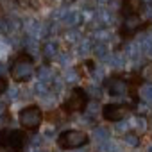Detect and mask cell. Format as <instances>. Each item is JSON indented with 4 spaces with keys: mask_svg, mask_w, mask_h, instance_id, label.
<instances>
[{
    "mask_svg": "<svg viewBox=\"0 0 152 152\" xmlns=\"http://www.w3.org/2000/svg\"><path fill=\"white\" fill-rule=\"evenodd\" d=\"M88 141H90V136L84 131H75V129L63 131L57 136V147L61 150H77L88 145Z\"/></svg>",
    "mask_w": 152,
    "mask_h": 152,
    "instance_id": "obj_3",
    "label": "cell"
},
{
    "mask_svg": "<svg viewBox=\"0 0 152 152\" xmlns=\"http://www.w3.org/2000/svg\"><path fill=\"white\" fill-rule=\"evenodd\" d=\"M75 152H81V150H75Z\"/></svg>",
    "mask_w": 152,
    "mask_h": 152,
    "instance_id": "obj_27",
    "label": "cell"
},
{
    "mask_svg": "<svg viewBox=\"0 0 152 152\" xmlns=\"http://www.w3.org/2000/svg\"><path fill=\"white\" fill-rule=\"evenodd\" d=\"M127 86H129V83H127L125 79L118 77V75H113L111 79L106 81V88H107L109 95H113V97H122V95H125Z\"/></svg>",
    "mask_w": 152,
    "mask_h": 152,
    "instance_id": "obj_7",
    "label": "cell"
},
{
    "mask_svg": "<svg viewBox=\"0 0 152 152\" xmlns=\"http://www.w3.org/2000/svg\"><path fill=\"white\" fill-rule=\"evenodd\" d=\"M79 34L75 32V31H70V32H66V41H70V43H73L75 41V38H77Z\"/></svg>",
    "mask_w": 152,
    "mask_h": 152,
    "instance_id": "obj_21",
    "label": "cell"
},
{
    "mask_svg": "<svg viewBox=\"0 0 152 152\" xmlns=\"http://www.w3.org/2000/svg\"><path fill=\"white\" fill-rule=\"evenodd\" d=\"M124 141H125V145H129V147H138V145H140V136H138V132L129 131V132L124 134Z\"/></svg>",
    "mask_w": 152,
    "mask_h": 152,
    "instance_id": "obj_12",
    "label": "cell"
},
{
    "mask_svg": "<svg viewBox=\"0 0 152 152\" xmlns=\"http://www.w3.org/2000/svg\"><path fill=\"white\" fill-rule=\"evenodd\" d=\"M95 138H97V141H100V143L109 141V132H107V129L97 127V129H95Z\"/></svg>",
    "mask_w": 152,
    "mask_h": 152,
    "instance_id": "obj_14",
    "label": "cell"
},
{
    "mask_svg": "<svg viewBox=\"0 0 152 152\" xmlns=\"http://www.w3.org/2000/svg\"><path fill=\"white\" fill-rule=\"evenodd\" d=\"M41 54H43L45 57H48V59H52V57L59 56V47H57V43H56L54 39L45 41V43L41 45Z\"/></svg>",
    "mask_w": 152,
    "mask_h": 152,
    "instance_id": "obj_9",
    "label": "cell"
},
{
    "mask_svg": "<svg viewBox=\"0 0 152 152\" xmlns=\"http://www.w3.org/2000/svg\"><path fill=\"white\" fill-rule=\"evenodd\" d=\"M0 152H9V150H6V148H0Z\"/></svg>",
    "mask_w": 152,
    "mask_h": 152,
    "instance_id": "obj_26",
    "label": "cell"
},
{
    "mask_svg": "<svg viewBox=\"0 0 152 152\" xmlns=\"http://www.w3.org/2000/svg\"><path fill=\"white\" fill-rule=\"evenodd\" d=\"M34 152H47V150H43V148H39V150H34Z\"/></svg>",
    "mask_w": 152,
    "mask_h": 152,
    "instance_id": "obj_25",
    "label": "cell"
},
{
    "mask_svg": "<svg viewBox=\"0 0 152 152\" xmlns=\"http://www.w3.org/2000/svg\"><path fill=\"white\" fill-rule=\"evenodd\" d=\"M4 91H7V81L0 75V95H2Z\"/></svg>",
    "mask_w": 152,
    "mask_h": 152,
    "instance_id": "obj_20",
    "label": "cell"
},
{
    "mask_svg": "<svg viewBox=\"0 0 152 152\" xmlns=\"http://www.w3.org/2000/svg\"><path fill=\"white\" fill-rule=\"evenodd\" d=\"M38 79L41 83H45V84H50V81H54V73H52V70L48 66H41L38 70Z\"/></svg>",
    "mask_w": 152,
    "mask_h": 152,
    "instance_id": "obj_10",
    "label": "cell"
},
{
    "mask_svg": "<svg viewBox=\"0 0 152 152\" xmlns=\"http://www.w3.org/2000/svg\"><path fill=\"white\" fill-rule=\"evenodd\" d=\"M27 145V134L20 129H0V147L13 152H23Z\"/></svg>",
    "mask_w": 152,
    "mask_h": 152,
    "instance_id": "obj_2",
    "label": "cell"
},
{
    "mask_svg": "<svg viewBox=\"0 0 152 152\" xmlns=\"http://www.w3.org/2000/svg\"><path fill=\"white\" fill-rule=\"evenodd\" d=\"M90 50H91L90 41H88V39H83V43L79 45V52H81V54H86V52H90Z\"/></svg>",
    "mask_w": 152,
    "mask_h": 152,
    "instance_id": "obj_18",
    "label": "cell"
},
{
    "mask_svg": "<svg viewBox=\"0 0 152 152\" xmlns=\"http://www.w3.org/2000/svg\"><path fill=\"white\" fill-rule=\"evenodd\" d=\"M141 27V20L138 15H131V16H125V22H124V27H122V36H132L136 31H140Z\"/></svg>",
    "mask_w": 152,
    "mask_h": 152,
    "instance_id": "obj_8",
    "label": "cell"
},
{
    "mask_svg": "<svg viewBox=\"0 0 152 152\" xmlns=\"http://www.w3.org/2000/svg\"><path fill=\"white\" fill-rule=\"evenodd\" d=\"M90 99H88V91L83 90V88H73L70 91V97L66 99L63 109L66 113H79V111H84L86 106H88Z\"/></svg>",
    "mask_w": 152,
    "mask_h": 152,
    "instance_id": "obj_5",
    "label": "cell"
},
{
    "mask_svg": "<svg viewBox=\"0 0 152 152\" xmlns=\"http://www.w3.org/2000/svg\"><path fill=\"white\" fill-rule=\"evenodd\" d=\"M141 97H143V100H145V102L152 104V84L143 86V90H141Z\"/></svg>",
    "mask_w": 152,
    "mask_h": 152,
    "instance_id": "obj_17",
    "label": "cell"
},
{
    "mask_svg": "<svg viewBox=\"0 0 152 152\" xmlns=\"http://www.w3.org/2000/svg\"><path fill=\"white\" fill-rule=\"evenodd\" d=\"M34 91H36L39 97H45V95H48V84H45V83L38 81V83L34 84Z\"/></svg>",
    "mask_w": 152,
    "mask_h": 152,
    "instance_id": "obj_16",
    "label": "cell"
},
{
    "mask_svg": "<svg viewBox=\"0 0 152 152\" xmlns=\"http://www.w3.org/2000/svg\"><path fill=\"white\" fill-rule=\"evenodd\" d=\"M9 72H11V77H13L15 83H25V81H29L32 72H34V59H32V56L29 52L18 54L13 59Z\"/></svg>",
    "mask_w": 152,
    "mask_h": 152,
    "instance_id": "obj_1",
    "label": "cell"
},
{
    "mask_svg": "<svg viewBox=\"0 0 152 152\" xmlns=\"http://www.w3.org/2000/svg\"><path fill=\"white\" fill-rule=\"evenodd\" d=\"M81 20H83V16H81L77 11H68L66 16H64V22H66L68 25H79Z\"/></svg>",
    "mask_w": 152,
    "mask_h": 152,
    "instance_id": "obj_13",
    "label": "cell"
},
{
    "mask_svg": "<svg viewBox=\"0 0 152 152\" xmlns=\"http://www.w3.org/2000/svg\"><path fill=\"white\" fill-rule=\"evenodd\" d=\"M147 152H152V145H150V147H148V148H147Z\"/></svg>",
    "mask_w": 152,
    "mask_h": 152,
    "instance_id": "obj_24",
    "label": "cell"
},
{
    "mask_svg": "<svg viewBox=\"0 0 152 152\" xmlns=\"http://www.w3.org/2000/svg\"><path fill=\"white\" fill-rule=\"evenodd\" d=\"M18 122L20 125L25 129V131H38L41 122H43V111L39 106L36 104H31V106H25L20 115H18Z\"/></svg>",
    "mask_w": 152,
    "mask_h": 152,
    "instance_id": "obj_4",
    "label": "cell"
},
{
    "mask_svg": "<svg viewBox=\"0 0 152 152\" xmlns=\"http://www.w3.org/2000/svg\"><path fill=\"white\" fill-rule=\"evenodd\" d=\"M18 6H20V7H25V9L36 11V9L39 7V2H38V0H18Z\"/></svg>",
    "mask_w": 152,
    "mask_h": 152,
    "instance_id": "obj_15",
    "label": "cell"
},
{
    "mask_svg": "<svg viewBox=\"0 0 152 152\" xmlns=\"http://www.w3.org/2000/svg\"><path fill=\"white\" fill-rule=\"evenodd\" d=\"M64 75H66V81H75V79H77V73H75L73 70H66Z\"/></svg>",
    "mask_w": 152,
    "mask_h": 152,
    "instance_id": "obj_19",
    "label": "cell"
},
{
    "mask_svg": "<svg viewBox=\"0 0 152 152\" xmlns=\"http://www.w3.org/2000/svg\"><path fill=\"white\" fill-rule=\"evenodd\" d=\"M93 52H95V56L99 57V59H109V48H107V43H97L95 47H93Z\"/></svg>",
    "mask_w": 152,
    "mask_h": 152,
    "instance_id": "obj_11",
    "label": "cell"
},
{
    "mask_svg": "<svg viewBox=\"0 0 152 152\" xmlns=\"http://www.w3.org/2000/svg\"><path fill=\"white\" fill-rule=\"evenodd\" d=\"M4 113H6V106H4V104H0V118L4 116Z\"/></svg>",
    "mask_w": 152,
    "mask_h": 152,
    "instance_id": "obj_22",
    "label": "cell"
},
{
    "mask_svg": "<svg viewBox=\"0 0 152 152\" xmlns=\"http://www.w3.org/2000/svg\"><path fill=\"white\" fill-rule=\"evenodd\" d=\"M97 2H100V4H107V2H111V0H97Z\"/></svg>",
    "mask_w": 152,
    "mask_h": 152,
    "instance_id": "obj_23",
    "label": "cell"
},
{
    "mask_svg": "<svg viewBox=\"0 0 152 152\" xmlns=\"http://www.w3.org/2000/svg\"><path fill=\"white\" fill-rule=\"evenodd\" d=\"M129 113V106L120 102H111L102 107V118L106 122H122Z\"/></svg>",
    "mask_w": 152,
    "mask_h": 152,
    "instance_id": "obj_6",
    "label": "cell"
}]
</instances>
